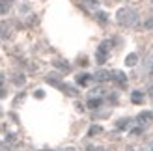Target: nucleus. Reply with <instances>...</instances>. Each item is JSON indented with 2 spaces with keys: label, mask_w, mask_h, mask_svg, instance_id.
Masks as SVG:
<instances>
[{
  "label": "nucleus",
  "mask_w": 153,
  "mask_h": 151,
  "mask_svg": "<svg viewBox=\"0 0 153 151\" xmlns=\"http://www.w3.org/2000/svg\"><path fill=\"white\" fill-rule=\"evenodd\" d=\"M116 21L121 26H134L138 22V13L133 7H120L116 13Z\"/></svg>",
  "instance_id": "obj_1"
},
{
  "label": "nucleus",
  "mask_w": 153,
  "mask_h": 151,
  "mask_svg": "<svg viewBox=\"0 0 153 151\" xmlns=\"http://www.w3.org/2000/svg\"><path fill=\"white\" fill-rule=\"evenodd\" d=\"M110 49H112V41H110V39H105L101 45H99V49H97V52H95V60H97V64H105L106 60H108Z\"/></svg>",
  "instance_id": "obj_2"
},
{
  "label": "nucleus",
  "mask_w": 153,
  "mask_h": 151,
  "mask_svg": "<svg viewBox=\"0 0 153 151\" xmlns=\"http://www.w3.org/2000/svg\"><path fill=\"white\" fill-rule=\"evenodd\" d=\"M136 121H138V125H149L151 121H153V112H149V110H144V112H140L138 116H136Z\"/></svg>",
  "instance_id": "obj_3"
},
{
  "label": "nucleus",
  "mask_w": 153,
  "mask_h": 151,
  "mask_svg": "<svg viewBox=\"0 0 153 151\" xmlns=\"http://www.w3.org/2000/svg\"><path fill=\"white\" fill-rule=\"evenodd\" d=\"M112 80L116 82V84H120V86H125L127 84V75L123 71H120V69H114L112 71Z\"/></svg>",
  "instance_id": "obj_4"
},
{
  "label": "nucleus",
  "mask_w": 153,
  "mask_h": 151,
  "mask_svg": "<svg viewBox=\"0 0 153 151\" xmlns=\"http://www.w3.org/2000/svg\"><path fill=\"white\" fill-rule=\"evenodd\" d=\"M110 78H112V73L106 71V69H99L94 75V80L95 82H106V80H110Z\"/></svg>",
  "instance_id": "obj_5"
},
{
  "label": "nucleus",
  "mask_w": 153,
  "mask_h": 151,
  "mask_svg": "<svg viewBox=\"0 0 153 151\" xmlns=\"http://www.w3.org/2000/svg\"><path fill=\"white\" fill-rule=\"evenodd\" d=\"M151 69H153V49L149 50L146 60H144V73H151Z\"/></svg>",
  "instance_id": "obj_6"
},
{
  "label": "nucleus",
  "mask_w": 153,
  "mask_h": 151,
  "mask_svg": "<svg viewBox=\"0 0 153 151\" xmlns=\"http://www.w3.org/2000/svg\"><path fill=\"white\" fill-rule=\"evenodd\" d=\"M94 78V77H90V75L86 73H82V75H76V84H80V86H88V82Z\"/></svg>",
  "instance_id": "obj_7"
},
{
  "label": "nucleus",
  "mask_w": 153,
  "mask_h": 151,
  "mask_svg": "<svg viewBox=\"0 0 153 151\" xmlns=\"http://www.w3.org/2000/svg\"><path fill=\"white\" fill-rule=\"evenodd\" d=\"M131 101H133L134 104H140V103H144V93L136 90V92H133V93H131Z\"/></svg>",
  "instance_id": "obj_8"
},
{
  "label": "nucleus",
  "mask_w": 153,
  "mask_h": 151,
  "mask_svg": "<svg viewBox=\"0 0 153 151\" xmlns=\"http://www.w3.org/2000/svg\"><path fill=\"white\" fill-rule=\"evenodd\" d=\"M136 62H138V54H134V52H131V54L125 58V65H127V67L136 65Z\"/></svg>",
  "instance_id": "obj_9"
},
{
  "label": "nucleus",
  "mask_w": 153,
  "mask_h": 151,
  "mask_svg": "<svg viewBox=\"0 0 153 151\" xmlns=\"http://www.w3.org/2000/svg\"><path fill=\"white\" fill-rule=\"evenodd\" d=\"M54 67H58V69H60V71H64V73L69 71V64L64 62V60H54Z\"/></svg>",
  "instance_id": "obj_10"
},
{
  "label": "nucleus",
  "mask_w": 153,
  "mask_h": 151,
  "mask_svg": "<svg viewBox=\"0 0 153 151\" xmlns=\"http://www.w3.org/2000/svg\"><path fill=\"white\" fill-rule=\"evenodd\" d=\"M105 93V88L103 86H97V88H94V90H90V93H88V97L91 99V97H101Z\"/></svg>",
  "instance_id": "obj_11"
},
{
  "label": "nucleus",
  "mask_w": 153,
  "mask_h": 151,
  "mask_svg": "<svg viewBox=\"0 0 153 151\" xmlns=\"http://www.w3.org/2000/svg\"><path fill=\"white\" fill-rule=\"evenodd\" d=\"M101 131H103L101 125H91L88 131V136H97V134H101Z\"/></svg>",
  "instance_id": "obj_12"
},
{
  "label": "nucleus",
  "mask_w": 153,
  "mask_h": 151,
  "mask_svg": "<svg viewBox=\"0 0 153 151\" xmlns=\"http://www.w3.org/2000/svg\"><path fill=\"white\" fill-rule=\"evenodd\" d=\"M25 80H26V77H25L22 73H15V75H13V82H15L17 86H22V84H25Z\"/></svg>",
  "instance_id": "obj_13"
},
{
  "label": "nucleus",
  "mask_w": 153,
  "mask_h": 151,
  "mask_svg": "<svg viewBox=\"0 0 153 151\" xmlns=\"http://www.w3.org/2000/svg\"><path fill=\"white\" fill-rule=\"evenodd\" d=\"M0 36H2V37H10L11 36V30H10V26H7L6 22L0 24Z\"/></svg>",
  "instance_id": "obj_14"
},
{
  "label": "nucleus",
  "mask_w": 153,
  "mask_h": 151,
  "mask_svg": "<svg viewBox=\"0 0 153 151\" xmlns=\"http://www.w3.org/2000/svg\"><path fill=\"white\" fill-rule=\"evenodd\" d=\"M82 4L88 7V10H97L99 7V2L97 0H82Z\"/></svg>",
  "instance_id": "obj_15"
},
{
  "label": "nucleus",
  "mask_w": 153,
  "mask_h": 151,
  "mask_svg": "<svg viewBox=\"0 0 153 151\" xmlns=\"http://www.w3.org/2000/svg\"><path fill=\"white\" fill-rule=\"evenodd\" d=\"M95 19L101 22V24H106V21H108V15H106L105 11H97V13H95Z\"/></svg>",
  "instance_id": "obj_16"
},
{
  "label": "nucleus",
  "mask_w": 153,
  "mask_h": 151,
  "mask_svg": "<svg viewBox=\"0 0 153 151\" xmlns=\"http://www.w3.org/2000/svg\"><path fill=\"white\" fill-rule=\"evenodd\" d=\"M127 125H129V119L127 118H121V119H118V121H116V129L118 131H123Z\"/></svg>",
  "instance_id": "obj_17"
},
{
  "label": "nucleus",
  "mask_w": 153,
  "mask_h": 151,
  "mask_svg": "<svg viewBox=\"0 0 153 151\" xmlns=\"http://www.w3.org/2000/svg\"><path fill=\"white\" fill-rule=\"evenodd\" d=\"M97 107H101V99L99 97H91L88 101V108H97Z\"/></svg>",
  "instance_id": "obj_18"
},
{
  "label": "nucleus",
  "mask_w": 153,
  "mask_h": 151,
  "mask_svg": "<svg viewBox=\"0 0 153 151\" xmlns=\"http://www.w3.org/2000/svg\"><path fill=\"white\" fill-rule=\"evenodd\" d=\"M7 10H10V2H4L2 0V2H0V13H6Z\"/></svg>",
  "instance_id": "obj_19"
},
{
  "label": "nucleus",
  "mask_w": 153,
  "mask_h": 151,
  "mask_svg": "<svg viewBox=\"0 0 153 151\" xmlns=\"http://www.w3.org/2000/svg\"><path fill=\"white\" fill-rule=\"evenodd\" d=\"M34 97H37V99H43V97H45V92H43V90H37V92H34Z\"/></svg>",
  "instance_id": "obj_20"
},
{
  "label": "nucleus",
  "mask_w": 153,
  "mask_h": 151,
  "mask_svg": "<svg viewBox=\"0 0 153 151\" xmlns=\"http://www.w3.org/2000/svg\"><path fill=\"white\" fill-rule=\"evenodd\" d=\"M140 132H142V125H138V127L133 129V134H140Z\"/></svg>",
  "instance_id": "obj_21"
},
{
  "label": "nucleus",
  "mask_w": 153,
  "mask_h": 151,
  "mask_svg": "<svg viewBox=\"0 0 153 151\" xmlns=\"http://www.w3.org/2000/svg\"><path fill=\"white\" fill-rule=\"evenodd\" d=\"M144 28H153V19H149L146 24H144Z\"/></svg>",
  "instance_id": "obj_22"
},
{
  "label": "nucleus",
  "mask_w": 153,
  "mask_h": 151,
  "mask_svg": "<svg viewBox=\"0 0 153 151\" xmlns=\"http://www.w3.org/2000/svg\"><path fill=\"white\" fill-rule=\"evenodd\" d=\"M2 84H4V75H0V88H2Z\"/></svg>",
  "instance_id": "obj_23"
},
{
  "label": "nucleus",
  "mask_w": 153,
  "mask_h": 151,
  "mask_svg": "<svg viewBox=\"0 0 153 151\" xmlns=\"http://www.w3.org/2000/svg\"><path fill=\"white\" fill-rule=\"evenodd\" d=\"M6 95V90H2V88H0V97H4Z\"/></svg>",
  "instance_id": "obj_24"
},
{
  "label": "nucleus",
  "mask_w": 153,
  "mask_h": 151,
  "mask_svg": "<svg viewBox=\"0 0 153 151\" xmlns=\"http://www.w3.org/2000/svg\"><path fill=\"white\" fill-rule=\"evenodd\" d=\"M4 2H11V0H4Z\"/></svg>",
  "instance_id": "obj_25"
}]
</instances>
